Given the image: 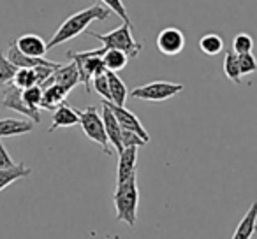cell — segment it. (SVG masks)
Segmentation results:
<instances>
[{
    "label": "cell",
    "mask_w": 257,
    "mask_h": 239,
    "mask_svg": "<svg viewBox=\"0 0 257 239\" xmlns=\"http://www.w3.org/2000/svg\"><path fill=\"white\" fill-rule=\"evenodd\" d=\"M111 15V11L104 6H99V4H93L90 8L83 9V11H78L74 13L72 16H69L60 27L58 30L55 32V36L51 37L50 43L48 44V51L55 46H60L64 43H69L72 41L74 37L81 36L86 29L90 27V23L93 22H102V20H107Z\"/></svg>",
    "instance_id": "obj_1"
},
{
    "label": "cell",
    "mask_w": 257,
    "mask_h": 239,
    "mask_svg": "<svg viewBox=\"0 0 257 239\" xmlns=\"http://www.w3.org/2000/svg\"><path fill=\"white\" fill-rule=\"evenodd\" d=\"M113 200L118 220L134 227L138 221V206H140V188H138L136 172L125 181L118 183Z\"/></svg>",
    "instance_id": "obj_2"
},
{
    "label": "cell",
    "mask_w": 257,
    "mask_h": 239,
    "mask_svg": "<svg viewBox=\"0 0 257 239\" xmlns=\"http://www.w3.org/2000/svg\"><path fill=\"white\" fill-rule=\"evenodd\" d=\"M90 37L100 41L102 43V50H118L123 51L128 58H136L141 53L143 46L136 43L133 37V23H123L118 29L111 30L107 34H95V32H86Z\"/></svg>",
    "instance_id": "obj_3"
},
{
    "label": "cell",
    "mask_w": 257,
    "mask_h": 239,
    "mask_svg": "<svg viewBox=\"0 0 257 239\" xmlns=\"http://www.w3.org/2000/svg\"><path fill=\"white\" fill-rule=\"evenodd\" d=\"M76 111H78L79 125H81L85 136L88 137L90 141H93V143L99 144L106 155H111V148H109L111 144H109V139H107V136H106L102 116H100V113L97 111V107L88 106L83 111H79V109H76Z\"/></svg>",
    "instance_id": "obj_4"
},
{
    "label": "cell",
    "mask_w": 257,
    "mask_h": 239,
    "mask_svg": "<svg viewBox=\"0 0 257 239\" xmlns=\"http://www.w3.org/2000/svg\"><path fill=\"white\" fill-rule=\"evenodd\" d=\"M183 92L182 83H169V81H154L143 86H136L128 92V95L134 99L147 100V102H164L171 97Z\"/></svg>",
    "instance_id": "obj_5"
},
{
    "label": "cell",
    "mask_w": 257,
    "mask_h": 239,
    "mask_svg": "<svg viewBox=\"0 0 257 239\" xmlns=\"http://www.w3.org/2000/svg\"><path fill=\"white\" fill-rule=\"evenodd\" d=\"M67 58H71L76 64L79 72V83H83V86L86 88V92H90V79H93L95 76L104 74L106 67L102 64V58L100 57H86L81 51L74 53V51H69Z\"/></svg>",
    "instance_id": "obj_6"
},
{
    "label": "cell",
    "mask_w": 257,
    "mask_h": 239,
    "mask_svg": "<svg viewBox=\"0 0 257 239\" xmlns=\"http://www.w3.org/2000/svg\"><path fill=\"white\" fill-rule=\"evenodd\" d=\"M2 106H4L6 109H13V111H16V113L25 114V116H29L34 123L41 122L39 107H30L29 104L23 100L22 88L15 86L13 83L4 88V93H2Z\"/></svg>",
    "instance_id": "obj_7"
},
{
    "label": "cell",
    "mask_w": 257,
    "mask_h": 239,
    "mask_svg": "<svg viewBox=\"0 0 257 239\" xmlns=\"http://www.w3.org/2000/svg\"><path fill=\"white\" fill-rule=\"evenodd\" d=\"M155 43H157V48L162 55H166V57H176L185 48V36L176 27H168V29L161 30Z\"/></svg>",
    "instance_id": "obj_8"
},
{
    "label": "cell",
    "mask_w": 257,
    "mask_h": 239,
    "mask_svg": "<svg viewBox=\"0 0 257 239\" xmlns=\"http://www.w3.org/2000/svg\"><path fill=\"white\" fill-rule=\"evenodd\" d=\"M104 102H106V100H104ZM106 104L111 107L113 114L116 116L121 130H133V132H136L140 137H143L147 143H150V136H148L147 129H145L143 123L138 120V116L133 113V111H128L125 106H116V104H113V102H106Z\"/></svg>",
    "instance_id": "obj_9"
},
{
    "label": "cell",
    "mask_w": 257,
    "mask_h": 239,
    "mask_svg": "<svg viewBox=\"0 0 257 239\" xmlns=\"http://www.w3.org/2000/svg\"><path fill=\"white\" fill-rule=\"evenodd\" d=\"M81 53L86 55V57H100L106 71L109 72H120L121 69L127 67V62L131 60L123 51L118 50H102V48H99V50H88L81 51Z\"/></svg>",
    "instance_id": "obj_10"
},
{
    "label": "cell",
    "mask_w": 257,
    "mask_h": 239,
    "mask_svg": "<svg viewBox=\"0 0 257 239\" xmlns=\"http://www.w3.org/2000/svg\"><path fill=\"white\" fill-rule=\"evenodd\" d=\"M53 83L55 85H60L65 92H71V90L79 83V72H78V67H76L74 62L69 65H60V67L53 72V76H51L41 88H46V86L53 85Z\"/></svg>",
    "instance_id": "obj_11"
},
{
    "label": "cell",
    "mask_w": 257,
    "mask_h": 239,
    "mask_svg": "<svg viewBox=\"0 0 257 239\" xmlns=\"http://www.w3.org/2000/svg\"><path fill=\"white\" fill-rule=\"evenodd\" d=\"M100 116H102L104 129H106V136L109 139V144L118 153H121L123 151V146H121V127L118 123L116 116L113 114V111H111V107L106 102H102V113H100Z\"/></svg>",
    "instance_id": "obj_12"
},
{
    "label": "cell",
    "mask_w": 257,
    "mask_h": 239,
    "mask_svg": "<svg viewBox=\"0 0 257 239\" xmlns=\"http://www.w3.org/2000/svg\"><path fill=\"white\" fill-rule=\"evenodd\" d=\"M6 57H8V60L18 69H34V67H41V65H46V67H60V64H57V62H51V60H46V58L27 57V55H23L22 51L16 48L15 43H11V46L8 48V53H6Z\"/></svg>",
    "instance_id": "obj_13"
},
{
    "label": "cell",
    "mask_w": 257,
    "mask_h": 239,
    "mask_svg": "<svg viewBox=\"0 0 257 239\" xmlns=\"http://www.w3.org/2000/svg\"><path fill=\"white\" fill-rule=\"evenodd\" d=\"M16 48L22 51L23 55L32 58H44L48 53V44L43 41V37L36 36V34H25V36L18 37L15 41Z\"/></svg>",
    "instance_id": "obj_14"
},
{
    "label": "cell",
    "mask_w": 257,
    "mask_h": 239,
    "mask_svg": "<svg viewBox=\"0 0 257 239\" xmlns=\"http://www.w3.org/2000/svg\"><path fill=\"white\" fill-rule=\"evenodd\" d=\"M138 150L140 148H123L121 153H118V167H116V185L121 181H125L127 178L136 172V164H138Z\"/></svg>",
    "instance_id": "obj_15"
},
{
    "label": "cell",
    "mask_w": 257,
    "mask_h": 239,
    "mask_svg": "<svg viewBox=\"0 0 257 239\" xmlns=\"http://www.w3.org/2000/svg\"><path fill=\"white\" fill-rule=\"evenodd\" d=\"M74 125H79L78 111L72 109L67 102L60 104L53 111V123L50 127V132H55L57 129H67V127H74Z\"/></svg>",
    "instance_id": "obj_16"
},
{
    "label": "cell",
    "mask_w": 257,
    "mask_h": 239,
    "mask_svg": "<svg viewBox=\"0 0 257 239\" xmlns=\"http://www.w3.org/2000/svg\"><path fill=\"white\" fill-rule=\"evenodd\" d=\"M34 130L32 120H18V118H6L0 120V139L2 137L23 136Z\"/></svg>",
    "instance_id": "obj_17"
},
{
    "label": "cell",
    "mask_w": 257,
    "mask_h": 239,
    "mask_svg": "<svg viewBox=\"0 0 257 239\" xmlns=\"http://www.w3.org/2000/svg\"><path fill=\"white\" fill-rule=\"evenodd\" d=\"M255 230H257V200L252 202V206L248 207L245 216L241 218L234 234H232V239H252Z\"/></svg>",
    "instance_id": "obj_18"
},
{
    "label": "cell",
    "mask_w": 257,
    "mask_h": 239,
    "mask_svg": "<svg viewBox=\"0 0 257 239\" xmlns=\"http://www.w3.org/2000/svg\"><path fill=\"white\" fill-rule=\"evenodd\" d=\"M69 92H65L60 85H50L46 88H43V102H41L39 107L43 109H48V111H55L60 104L65 102L67 99Z\"/></svg>",
    "instance_id": "obj_19"
},
{
    "label": "cell",
    "mask_w": 257,
    "mask_h": 239,
    "mask_svg": "<svg viewBox=\"0 0 257 239\" xmlns=\"http://www.w3.org/2000/svg\"><path fill=\"white\" fill-rule=\"evenodd\" d=\"M107 76V85H109V102L116 104V106H125V100L128 97V88L125 86V83L120 79V76L116 72L106 71Z\"/></svg>",
    "instance_id": "obj_20"
},
{
    "label": "cell",
    "mask_w": 257,
    "mask_h": 239,
    "mask_svg": "<svg viewBox=\"0 0 257 239\" xmlns=\"http://www.w3.org/2000/svg\"><path fill=\"white\" fill-rule=\"evenodd\" d=\"M32 169L27 167L23 162L16 164L15 167H9V169H0V192L4 188H8L11 183L18 181L22 178H29Z\"/></svg>",
    "instance_id": "obj_21"
},
{
    "label": "cell",
    "mask_w": 257,
    "mask_h": 239,
    "mask_svg": "<svg viewBox=\"0 0 257 239\" xmlns=\"http://www.w3.org/2000/svg\"><path fill=\"white\" fill-rule=\"evenodd\" d=\"M11 83L15 86H18V88H22V90L30 88V86H34V85H39V72H37V67H34V69H18Z\"/></svg>",
    "instance_id": "obj_22"
},
{
    "label": "cell",
    "mask_w": 257,
    "mask_h": 239,
    "mask_svg": "<svg viewBox=\"0 0 257 239\" xmlns=\"http://www.w3.org/2000/svg\"><path fill=\"white\" fill-rule=\"evenodd\" d=\"M199 50L208 57H215L224 50V39L218 34H206L199 39Z\"/></svg>",
    "instance_id": "obj_23"
},
{
    "label": "cell",
    "mask_w": 257,
    "mask_h": 239,
    "mask_svg": "<svg viewBox=\"0 0 257 239\" xmlns=\"http://www.w3.org/2000/svg\"><path fill=\"white\" fill-rule=\"evenodd\" d=\"M224 74L229 81L239 85L241 83V72H239V64H238V55L232 53V51H227L224 57Z\"/></svg>",
    "instance_id": "obj_24"
},
{
    "label": "cell",
    "mask_w": 257,
    "mask_h": 239,
    "mask_svg": "<svg viewBox=\"0 0 257 239\" xmlns=\"http://www.w3.org/2000/svg\"><path fill=\"white\" fill-rule=\"evenodd\" d=\"M16 71H18V67H15L4 53H0V86L9 85L15 78Z\"/></svg>",
    "instance_id": "obj_25"
},
{
    "label": "cell",
    "mask_w": 257,
    "mask_h": 239,
    "mask_svg": "<svg viewBox=\"0 0 257 239\" xmlns=\"http://www.w3.org/2000/svg\"><path fill=\"white\" fill-rule=\"evenodd\" d=\"M253 50V39L248 34H238L232 41V53L236 55H245L252 53Z\"/></svg>",
    "instance_id": "obj_26"
},
{
    "label": "cell",
    "mask_w": 257,
    "mask_h": 239,
    "mask_svg": "<svg viewBox=\"0 0 257 239\" xmlns=\"http://www.w3.org/2000/svg\"><path fill=\"white\" fill-rule=\"evenodd\" d=\"M22 97L30 107H39L43 102V88L39 85H34L30 88L22 90Z\"/></svg>",
    "instance_id": "obj_27"
},
{
    "label": "cell",
    "mask_w": 257,
    "mask_h": 239,
    "mask_svg": "<svg viewBox=\"0 0 257 239\" xmlns=\"http://www.w3.org/2000/svg\"><path fill=\"white\" fill-rule=\"evenodd\" d=\"M100 2L104 4V8H107L111 13L118 15V18H121L123 23H133L131 18H128V13H127V9H125V4L121 2V0H100Z\"/></svg>",
    "instance_id": "obj_28"
},
{
    "label": "cell",
    "mask_w": 257,
    "mask_h": 239,
    "mask_svg": "<svg viewBox=\"0 0 257 239\" xmlns=\"http://www.w3.org/2000/svg\"><path fill=\"white\" fill-rule=\"evenodd\" d=\"M238 64H239V72H241V76H248L257 71V60L252 53L238 55Z\"/></svg>",
    "instance_id": "obj_29"
},
{
    "label": "cell",
    "mask_w": 257,
    "mask_h": 239,
    "mask_svg": "<svg viewBox=\"0 0 257 239\" xmlns=\"http://www.w3.org/2000/svg\"><path fill=\"white\" fill-rule=\"evenodd\" d=\"M145 144H148L147 141L143 139V137H140L136 132H133V130H121V146L123 148H141L145 146Z\"/></svg>",
    "instance_id": "obj_30"
},
{
    "label": "cell",
    "mask_w": 257,
    "mask_h": 239,
    "mask_svg": "<svg viewBox=\"0 0 257 239\" xmlns=\"http://www.w3.org/2000/svg\"><path fill=\"white\" fill-rule=\"evenodd\" d=\"M92 83H93V88H95V92L99 93V95L102 97V99L106 100V102H109L111 97H109V85H107V76H106V72H104V74L95 76V78L92 79Z\"/></svg>",
    "instance_id": "obj_31"
},
{
    "label": "cell",
    "mask_w": 257,
    "mask_h": 239,
    "mask_svg": "<svg viewBox=\"0 0 257 239\" xmlns=\"http://www.w3.org/2000/svg\"><path fill=\"white\" fill-rule=\"evenodd\" d=\"M15 165L16 162L11 158V155L8 153V150L2 144V139H0V169H9V167H15Z\"/></svg>",
    "instance_id": "obj_32"
}]
</instances>
